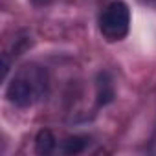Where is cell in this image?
Segmentation results:
<instances>
[{"instance_id":"6da1fadb","label":"cell","mask_w":156,"mask_h":156,"mask_svg":"<svg viewBox=\"0 0 156 156\" xmlns=\"http://www.w3.org/2000/svg\"><path fill=\"white\" fill-rule=\"evenodd\" d=\"M48 88H50V77L46 68H42L37 62H28L15 72L13 79L8 85L6 98L13 105L28 108L44 99Z\"/></svg>"},{"instance_id":"7a4b0ae2","label":"cell","mask_w":156,"mask_h":156,"mask_svg":"<svg viewBox=\"0 0 156 156\" xmlns=\"http://www.w3.org/2000/svg\"><path fill=\"white\" fill-rule=\"evenodd\" d=\"M130 28V9L123 0L110 2L99 17V31L107 42H118L127 37Z\"/></svg>"},{"instance_id":"3957f363","label":"cell","mask_w":156,"mask_h":156,"mask_svg":"<svg viewBox=\"0 0 156 156\" xmlns=\"http://www.w3.org/2000/svg\"><path fill=\"white\" fill-rule=\"evenodd\" d=\"M116 98V88H114V81L110 73L103 72L98 77V105L99 107H107L108 103H112Z\"/></svg>"},{"instance_id":"277c9868","label":"cell","mask_w":156,"mask_h":156,"mask_svg":"<svg viewBox=\"0 0 156 156\" xmlns=\"http://www.w3.org/2000/svg\"><path fill=\"white\" fill-rule=\"evenodd\" d=\"M55 147H57V140H55L53 132L48 130V129H42L37 134V138H35V151H37V154H42V156L51 154L55 151Z\"/></svg>"},{"instance_id":"5b68a950","label":"cell","mask_w":156,"mask_h":156,"mask_svg":"<svg viewBox=\"0 0 156 156\" xmlns=\"http://www.w3.org/2000/svg\"><path fill=\"white\" fill-rule=\"evenodd\" d=\"M88 145V138L87 136H70L62 141L61 145V151L64 154H79L87 149Z\"/></svg>"}]
</instances>
